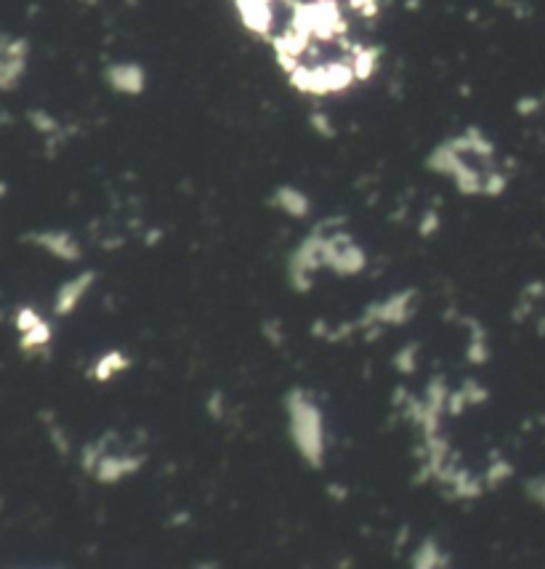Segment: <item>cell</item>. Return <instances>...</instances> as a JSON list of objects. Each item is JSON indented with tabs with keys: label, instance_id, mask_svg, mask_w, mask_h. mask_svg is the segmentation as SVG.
Masks as SVG:
<instances>
[{
	"label": "cell",
	"instance_id": "cell-1",
	"mask_svg": "<svg viewBox=\"0 0 545 569\" xmlns=\"http://www.w3.org/2000/svg\"><path fill=\"white\" fill-rule=\"evenodd\" d=\"M234 6L304 94H341L373 75L381 0H234Z\"/></svg>",
	"mask_w": 545,
	"mask_h": 569
}]
</instances>
